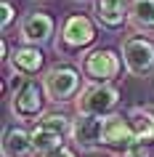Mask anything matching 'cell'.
Returning <instances> with one entry per match:
<instances>
[{
  "mask_svg": "<svg viewBox=\"0 0 154 157\" xmlns=\"http://www.w3.org/2000/svg\"><path fill=\"white\" fill-rule=\"evenodd\" d=\"M45 88H43V80H35V77H21L16 75V85L11 91V112L16 120H40L43 117V104H45Z\"/></svg>",
  "mask_w": 154,
  "mask_h": 157,
  "instance_id": "1",
  "label": "cell"
},
{
  "mask_svg": "<svg viewBox=\"0 0 154 157\" xmlns=\"http://www.w3.org/2000/svg\"><path fill=\"white\" fill-rule=\"evenodd\" d=\"M72 131V120L66 115L58 112H48L43 115L32 128V147H35V157H45L51 152L64 147V139Z\"/></svg>",
  "mask_w": 154,
  "mask_h": 157,
  "instance_id": "2",
  "label": "cell"
},
{
  "mask_svg": "<svg viewBox=\"0 0 154 157\" xmlns=\"http://www.w3.org/2000/svg\"><path fill=\"white\" fill-rule=\"evenodd\" d=\"M120 104L117 85H101V83H85L82 91L74 99V109L80 117H109L114 115V107Z\"/></svg>",
  "mask_w": 154,
  "mask_h": 157,
  "instance_id": "3",
  "label": "cell"
},
{
  "mask_svg": "<svg viewBox=\"0 0 154 157\" xmlns=\"http://www.w3.org/2000/svg\"><path fill=\"white\" fill-rule=\"evenodd\" d=\"M93 40H96L93 21L82 13H72L61 21V29H58V37H56V51L61 56L77 59V53L82 48H88Z\"/></svg>",
  "mask_w": 154,
  "mask_h": 157,
  "instance_id": "4",
  "label": "cell"
},
{
  "mask_svg": "<svg viewBox=\"0 0 154 157\" xmlns=\"http://www.w3.org/2000/svg\"><path fill=\"white\" fill-rule=\"evenodd\" d=\"M43 88H45V96L48 101H56V104H64V101L77 99V93L82 91L80 88V72L69 64H53L45 69V75L40 77Z\"/></svg>",
  "mask_w": 154,
  "mask_h": 157,
  "instance_id": "5",
  "label": "cell"
},
{
  "mask_svg": "<svg viewBox=\"0 0 154 157\" xmlns=\"http://www.w3.org/2000/svg\"><path fill=\"white\" fill-rule=\"evenodd\" d=\"M122 61L133 77H146L154 72V43L144 35H130L122 40Z\"/></svg>",
  "mask_w": 154,
  "mask_h": 157,
  "instance_id": "6",
  "label": "cell"
},
{
  "mask_svg": "<svg viewBox=\"0 0 154 157\" xmlns=\"http://www.w3.org/2000/svg\"><path fill=\"white\" fill-rule=\"evenodd\" d=\"M82 77L88 83H101L109 85L120 75V56L112 48H96L82 56Z\"/></svg>",
  "mask_w": 154,
  "mask_h": 157,
  "instance_id": "7",
  "label": "cell"
},
{
  "mask_svg": "<svg viewBox=\"0 0 154 157\" xmlns=\"http://www.w3.org/2000/svg\"><path fill=\"white\" fill-rule=\"evenodd\" d=\"M74 149L80 152H96L104 147V117H80L72 120V131H69Z\"/></svg>",
  "mask_w": 154,
  "mask_h": 157,
  "instance_id": "8",
  "label": "cell"
},
{
  "mask_svg": "<svg viewBox=\"0 0 154 157\" xmlns=\"http://www.w3.org/2000/svg\"><path fill=\"white\" fill-rule=\"evenodd\" d=\"M53 32H56V21L43 11H32L19 21V37L24 45H32V48L45 45L53 37Z\"/></svg>",
  "mask_w": 154,
  "mask_h": 157,
  "instance_id": "9",
  "label": "cell"
},
{
  "mask_svg": "<svg viewBox=\"0 0 154 157\" xmlns=\"http://www.w3.org/2000/svg\"><path fill=\"white\" fill-rule=\"evenodd\" d=\"M133 144H136V136H133V128H130L128 117H122V115L104 117V147L125 152V149L133 147Z\"/></svg>",
  "mask_w": 154,
  "mask_h": 157,
  "instance_id": "10",
  "label": "cell"
},
{
  "mask_svg": "<svg viewBox=\"0 0 154 157\" xmlns=\"http://www.w3.org/2000/svg\"><path fill=\"white\" fill-rule=\"evenodd\" d=\"M128 8H130V0H93V13H96L98 24L109 27H122L128 21Z\"/></svg>",
  "mask_w": 154,
  "mask_h": 157,
  "instance_id": "11",
  "label": "cell"
},
{
  "mask_svg": "<svg viewBox=\"0 0 154 157\" xmlns=\"http://www.w3.org/2000/svg\"><path fill=\"white\" fill-rule=\"evenodd\" d=\"M3 157H35L32 131L8 128L6 136H3Z\"/></svg>",
  "mask_w": 154,
  "mask_h": 157,
  "instance_id": "12",
  "label": "cell"
},
{
  "mask_svg": "<svg viewBox=\"0 0 154 157\" xmlns=\"http://www.w3.org/2000/svg\"><path fill=\"white\" fill-rule=\"evenodd\" d=\"M13 75H21V77H29V75H37L43 67V51L32 48V45H21V48L13 51V56L8 59Z\"/></svg>",
  "mask_w": 154,
  "mask_h": 157,
  "instance_id": "13",
  "label": "cell"
},
{
  "mask_svg": "<svg viewBox=\"0 0 154 157\" xmlns=\"http://www.w3.org/2000/svg\"><path fill=\"white\" fill-rule=\"evenodd\" d=\"M128 24L144 35L154 32V0H130Z\"/></svg>",
  "mask_w": 154,
  "mask_h": 157,
  "instance_id": "14",
  "label": "cell"
},
{
  "mask_svg": "<svg viewBox=\"0 0 154 157\" xmlns=\"http://www.w3.org/2000/svg\"><path fill=\"white\" fill-rule=\"evenodd\" d=\"M130 128H133V136H136L138 144H152L154 141V112L146 107H133L130 109Z\"/></svg>",
  "mask_w": 154,
  "mask_h": 157,
  "instance_id": "15",
  "label": "cell"
},
{
  "mask_svg": "<svg viewBox=\"0 0 154 157\" xmlns=\"http://www.w3.org/2000/svg\"><path fill=\"white\" fill-rule=\"evenodd\" d=\"M122 157H149V149H146V144H133V147H128L125 152H122Z\"/></svg>",
  "mask_w": 154,
  "mask_h": 157,
  "instance_id": "16",
  "label": "cell"
},
{
  "mask_svg": "<svg viewBox=\"0 0 154 157\" xmlns=\"http://www.w3.org/2000/svg\"><path fill=\"white\" fill-rule=\"evenodd\" d=\"M13 13H16V8L11 6L8 0H3V29H8L11 21H13Z\"/></svg>",
  "mask_w": 154,
  "mask_h": 157,
  "instance_id": "17",
  "label": "cell"
},
{
  "mask_svg": "<svg viewBox=\"0 0 154 157\" xmlns=\"http://www.w3.org/2000/svg\"><path fill=\"white\" fill-rule=\"evenodd\" d=\"M45 157H77V155H74L69 147H61V149H56V152H51V155H45Z\"/></svg>",
  "mask_w": 154,
  "mask_h": 157,
  "instance_id": "18",
  "label": "cell"
}]
</instances>
